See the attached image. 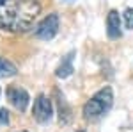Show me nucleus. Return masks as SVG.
Returning <instances> with one entry per match:
<instances>
[{
    "label": "nucleus",
    "instance_id": "12",
    "mask_svg": "<svg viewBox=\"0 0 133 132\" xmlns=\"http://www.w3.org/2000/svg\"><path fill=\"white\" fill-rule=\"evenodd\" d=\"M20 132H27V130H20Z\"/></svg>",
    "mask_w": 133,
    "mask_h": 132
},
{
    "label": "nucleus",
    "instance_id": "5",
    "mask_svg": "<svg viewBox=\"0 0 133 132\" xmlns=\"http://www.w3.org/2000/svg\"><path fill=\"white\" fill-rule=\"evenodd\" d=\"M5 96H7L9 104L16 111H20V112L27 111L29 102H30V96H29V93L25 91L23 88H20V86H9V88L5 89Z\"/></svg>",
    "mask_w": 133,
    "mask_h": 132
},
{
    "label": "nucleus",
    "instance_id": "11",
    "mask_svg": "<svg viewBox=\"0 0 133 132\" xmlns=\"http://www.w3.org/2000/svg\"><path fill=\"white\" fill-rule=\"evenodd\" d=\"M11 118H9V111L5 107H0V127L2 125H9Z\"/></svg>",
    "mask_w": 133,
    "mask_h": 132
},
{
    "label": "nucleus",
    "instance_id": "3",
    "mask_svg": "<svg viewBox=\"0 0 133 132\" xmlns=\"http://www.w3.org/2000/svg\"><path fill=\"white\" fill-rule=\"evenodd\" d=\"M59 32V16L55 13H50L48 16H44L37 25H36V31H34V36L39 38V39L50 41L57 36Z\"/></svg>",
    "mask_w": 133,
    "mask_h": 132
},
{
    "label": "nucleus",
    "instance_id": "13",
    "mask_svg": "<svg viewBox=\"0 0 133 132\" xmlns=\"http://www.w3.org/2000/svg\"><path fill=\"white\" fill-rule=\"evenodd\" d=\"M0 95H2V89H0Z\"/></svg>",
    "mask_w": 133,
    "mask_h": 132
},
{
    "label": "nucleus",
    "instance_id": "6",
    "mask_svg": "<svg viewBox=\"0 0 133 132\" xmlns=\"http://www.w3.org/2000/svg\"><path fill=\"white\" fill-rule=\"evenodd\" d=\"M121 14L117 13V11H110L108 13V16H107V36L110 38V39H117V38H121V34H123V29H121Z\"/></svg>",
    "mask_w": 133,
    "mask_h": 132
},
{
    "label": "nucleus",
    "instance_id": "4",
    "mask_svg": "<svg viewBox=\"0 0 133 132\" xmlns=\"http://www.w3.org/2000/svg\"><path fill=\"white\" fill-rule=\"evenodd\" d=\"M32 116L39 123H48L53 116V104L46 95H37L32 105Z\"/></svg>",
    "mask_w": 133,
    "mask_h": 132
},
{
    "label": "nucleus",
    "instance_id": "10",
    "mask_svg": "<svg viewBox=\"0 0 133 132\" xmlns=\"http://www.w3.org/2000/svg\"><path fill=\"white\" fill-rule=\"evenodd\" d=\"M124 23H126V29H133V7L124 11Z\"/></svg>",
    "mask_w": 133,
    "mask_h": 132
},
{
    "label": "nucleus",
    "instance_id": "14",
    "mask_svg": "<svg viewBox=\"0 0 133 132\" xmlns=\"http://www.w3.org/2000/svg\"><path fill=\"white\" fill-rule=\"evenodd\" d=\"M78 132H83V130H78Z\"/></svg>",
    "mask_w": 133,
    "mask_h": 132
},
{
    "label": "nucleus",
    "instance_id": "7",
    "mask_svg": "<svg viewBox=\"0 0 133 132\" xmlns=\"http://www.w3.org/2000/svg\"><path fill=\"white\" fill-rule=\"evenodd\" d=\"M75 54L76 52L71 50L68 55H64L62 57V62L57 66V70H55V75L59 77V79H68L69 75H71L73 71H75V66H73V59H75Z\"/></svg>",
    "mask_w": 133,
    "mask_h": 132
},
{
    "label": "nucleus",
    "instance_id": "9",
    "mask_svg": "<svg viewBox=\"0 0 133 132\" xmlns=\"http://www.w3.org/2000/svg\"><path fill=\"white\" fill-rule=\"evenodd\" d=\"M16 73H18V68L9 59L0 57V79H9V77H14Z\"/></svg>",
    "mask_w": 133,
    "mask_h": 132
},
{
    "label": "nucleus",
    "instance_id": "2",
    "mask_svg": "<svg viewBox=\"0 0 133 132\" xmlns=\"http://www.w3.org/2000/svg\"><path fill=\"white\" fill-rule=\"evenodd\" d=\"M112 104H114L112 88L105 86L94 96H91L85 102V105H83V118L85 120H98V118L105 116L112 109Z\"/></svg>",
    "mask_w": 133,
    "mask_h": 132
},
{
    "label": "nucleus",
    "instance_id": "1",
    "mask_svg": "<svg viewBox=\"0 0 133 132\" xmlns=\"http://www.w3.org/2000/svg\"><path fill=\"white\" fill-rule=\"evenodd\" d=\"M39 11L37 0H0V31H29Z\"/></svg>",
    "mask_w": 133,
    "mask_h": 132
},
{
    "label": "nucleus",
    "instance_id": "8",
    "mask_svg": "<svg viewBox=\"0 0 133 132\" xmlns=\"http://www.w3.org/2000/svg\"><path fill=\"white\" fill-rule=\"evenodd\" d=\"M55 98H57V107H59V118H61V122L68 123L71 120V109H69L68 102L61 95V91H55Z\"/></svg>",
    "mask_w": 133,
    "mask_h": 132
}]
</instances>
